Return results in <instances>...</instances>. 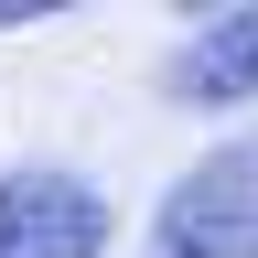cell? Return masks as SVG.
Wrapping results in <instances>:
<instances>
[{
  "instance_id": "cell-1",
  "label": "cell",
  "mask_w": 258,
  "mask_h": 258,
  "mask_svg": "<svg viewBox=\"0 0 258 258\" xmlns=\"http://www.w3.org/2000/svg\"><path fill=\"white\" fill-rule=\"evenodd\" d=\"M140 258H258V129L247 140H215L161 194Z\"/></svg>"
},
{
  "instance_id": "cell-3",
  "label": "cell",
  "mask_w": 258,
  "mask_h": 258,
  "mask_svg": "<svg viewBox=\"0 0 258 258\" xmlns=\"http://www.w3.org/2000/svg\"><path fill=\"white\" fill-rule=\"evenodd\" d=\"M172 108H247L258 97V11H194V32L161 64Z\"/></svg>"
},
{
  "instance_id": "cell-4",
  "label": "cell",
  "mask_w": 258,
  "mask_h": 258,
  "mask_svg": "<svg viewBox=\"0 0 258 258\" xmlns=\"http://www.w3.org/2000/svg\"><path fill=\"white\" fill-rule=\"evenodd\" d=\"M64 11V0H0V32H11V22H54Z\"/></svg>"
},
{
  "instance_id": "cell-2",
  "label": "cell",
  "mask_w": 258,
  "mask_h": 258,
  "mask_svg": "<svg viewBox=\"0 0 258 258\" xmlns=\"http://www.w3.org/2000/svg\"><path fill=\"white\" fill-rule=\"evenodd\" d=\"M108 247V194L64 161L0 172V258H97Z\"/></svg>"
}]
</instances>
